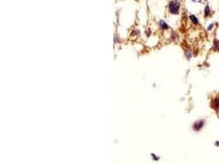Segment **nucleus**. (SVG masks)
<instances>
[{
  "label": "nucleus",
  "instance_id": "1",
  "mask_svg": "<svg viewBox=\"0 0 219 163\" xmlns=\"http://www.w3.org/2000/svg\"><path fill=\"white\" fill-rule=\"evenodd\" d=\"M180 9V2L178 1H172L169 4V11L172 14H178Z\"/></svg>",
  "mask_w": 219,
  "mask_h": 163
},
{
  "label": "nucleus",
  "instance_id": "2",
  "mask_svg": "<svg viewBox=\"0 0 219 163\" xmlns=\"http://www.w3.org/2000/svg\"><path fill=\"white\" fill-rule=\"evenodd\" d=\"M204 125V120H199V121H196V122L194 123L193 129L195 130L196 132H199V131H200V130L202 129Z\"/></svg>",
  "mask_w": 219,
  "mask_h": 163
},
{
  "label": "nucleus",
  "instance_id": "3",
  "mask_svg": "<svg viewBox=\"0 0 219 163\" xmlns=\"http://www.w3.org/2000/svg\"><path fill=\"white\" fill-rule=\"evenodd\" d=\"M211 106L213 109H217L219 108V97H216L214 98L212 101V104H211Z\"/></svg>",
  "mask_w": 219,
  "mask_h": 163
},
{
  "label": "nucleus",
  "instance_id": "4",
  "mask_svg": "<svg viewBox=\"0 0 219 163\" xmlns=\"http://www.w3.org/2000/svg\"><path fill=\"white\" fill-rule=\"evenodd\" d=\"M159 26H160V27H161L163 30H167V29H168V28H169V26H168V24L166 23L165 21H159Z\"/></svg>",
  "mask_w": 219,
  "mask_h": 163
},
{
  "label": "nucleus",
  "instance_id": "5",
  "mask_svg": "<svg viewBox=\"0 0 219 163\" xmlns=\"http://www.w3.org/2000/svg\"><path fill=\"white\" fill-rule=\"evenodd\" d=\"M213 49L214 50V51H219V40H217V39L214 40V42H213Z\"/></svg>",
  "mask_w": 219,
  "mask_h": 163
},
{
  "label": "nucleus",
  "instance_id": "6",
  "mask_svg": "<svg viewBox=\"0 0 219 163\" xmlns=\"http://www.w3.org/2000/svg\"><path fill=\"white\" fill-rule=\"evenodd\" d=\"M190 21H192V23H193L194 25H198V23H199L198 19L194 15L190 16Z\"/></svg>",
  "mask_w": 219,
  "mask_h": 163
},
{
  "label": "nucleus",
  "instance_id": "7",
  "mask_svg": "<svg viewBox=\"0 0 219 163\" xmlns=\"http://www.w3.org/2000/svg\"><path fill=\"white\" fill-rule=\"evenodd\" d=\"M210 14V9H209V7L206 6V7L204 8V17H207L209 16Z\"/></svg>",
  "mask_w": 219,
  "mask_h": 163
},
{
  "label": "nucleus",
  "instance_id": "8",
  "mask_svg": "<svg viewBox=\"0 0 219 163\" xmlns=\"http://www.w3.org/2000/svg\"><path fill=\"white\" fill-rule=\"evenodd\" d=\"M213 24H211L210 26H209L208 27V30H212V29H213Z\"/></svg>",
  "mask_w": 219,
  "mask_h": 163
},
{
  "label": "nucleus",
  "instance_id": "9",
  "mask_svg": "<svg viewBox=\"0 0 219 163\" xmlns=\"http://www.w3.org/2000/svg\"><path fill=\"white\" fill-rule=\"evenodd\" d=\"M215 144H216L217 146H219V141H217V142L215 143Z\"/></svg>",
  "mask_w": 219,
  "mask_h": 163
}]
</instances>
